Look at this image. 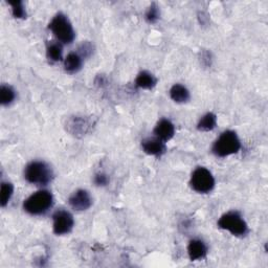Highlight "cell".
Instances as JSON below:
<instances>
[{"label": "cell", "mask_w": 268, "mask_h": 268, "mask_svg": "<svg viewBox=\"0 0 268 268\" xmlns=\"http://www.w3.org/2000/svg\"><path fill=\"white\" fill-rule=\"evenodd\" d=\"M54 203V197L50 191L42 190L34 193L24 200L23 209L31 215H42L50 210Z\"/></svg>", "instance_id": "6da1fadb"}, {"label": "cell", "mask_w": 268, "mask_h": 268, "mask_svg": "<svg viewBox=\"0 0 268 268\" xmlns=\"http://www.w3.org/2000/svg\"><path fill=\"white\" fill-rule=\"evenodd\" d=\"M53 170L44 162H32L24 170V178L30 184L46 186L53 179Z\"/></svg>", "instance_id": "7a4b0ae2"}, {"label": "cell", "mask_w": 268, "mask_h": 268, "mask_svg": "<svg viewBox=\"0 0 268 268\" xmlns=\"http://www.w3.org/2000/svg\"><path fill=\"white\" fill-rule=\"evenodd\" d=\"M240 148L241 143L236 132L227 130L221 133V136L215 142L212 151L219 157H226L239 152Z\"/></svg>", "instance_id": "3957f363"}, {"label": "cell", "mask_w": 268, "mask_h": 268, "mask_svg": "<svg viewBox=\"0 0 268 268\" xmlns=\"http://www.w3.org/2000/svg\"><path fill=\"white\" fill-rule=\"evenodd\" d=\"M55 37L64 44H70L75 39V31L69 19L62 13L57 14L48 24Z\"/></svg>", "instance_id": "277c9868"}, {"label": "cell", "mask_w": 268, "mask_h": 268, "mask_svg": "<svg viewBox=\"0 0 268 268\" xmlns=\"http://www.w3.org/2000/svg\"><path fill=\"white\" fill-rule=\"evenodd\" d=\"M218 226L237 237L245 236L248 231L247 223L238 212H228L222 215L218 221Z\"/></svg>", "instance_id": "5b68a950"}, {"label": "cell", "mask_w": 268, "mask_h": 268, "mask_svg": "<svg viewBox=\"0 0 268 268\" xmlns=\"http://www.w3.org/2000/svg\"><path fill=\"white\" fill-rule=\"evenodd\" d=\"M191 188L197 193H210L215 188V178L206 168L198 167L192 173L190 180Z\"/></svg>", "instance_id": "8992f818"}, {"label": "cell", "mask_w": 268, "mask_h": 268, "mask_svg": "<svg viewBox=\"0 0 268 268\" xmlns=\"http://www.w3.org/2000/svg\"><path fill=\"white\" fill-rule=\"evenodd\" d=\"M54 233L58 236L68 234L74 228L75 220L72 215L64 210H59L53 215Z\"/></svg>", "instance_id": "52a82bcc"}, {"label": "cell", "mask_w": 268, "mask_h": 268, "mask_svg": "<svg viewBox=\"0 0 268 268\" xmlns=\"http://www.w3.org/2000/svg\"><path fill=\"white\" fill-rule=\"evenodd\" d=\"M69 205L76 211H86L92 204V198L86 190H78L68 199Z\"/></svg>", "instance_id": "ba28073f"}, {"label": "cell", "mask_w": 268, "mask_h": 268, "mask_svg": "<svg viewBox=\"0 0 268 268\" xmlns=\"http://www.w3.org/2000/svg\"><path fill=\"white\" fill-rule=\"evenodd\" d=\"M153 132L157 139L163 142H168L174 137L175 127L171 120L163 118L156 124Z\"/></svg>", "instance_id": "9c48e42d"}, {"label": "cell", "mask_w": 268, "mask_h": 268, "mask_svg": "<svg viewBox=\"0 0 268 268\" xmlns=\"http://www.w3.org/2000/svg\"><path fill=\"white\" fill-rule=\"evenodd\" d=\"M142 148L145 153L152 156L160 157L166 152L165 142L160 139H146L142 142Z\"/></svg>", "instance_id": "30bf717a"}, {"label": "cell", "mask_w": 268, "mask_h": 268, "mask_svg": "<svg viewBox=\"0 0 268 268\" xmlns=\"http://www.w3.org/2000/svg\"><path fill=\"white\" fill-rule=\"evenodd\" d=\"M188 253L192 261H198L206 257L208 254V246L199 239L191 240L188 245Z\"/></svg>", "instance_id": "8fae6325"}, {"label": "cell", "mask_w": 268, "mask_h": 268, "mask_svg": "<svg viewBox=\"0 0 268 268\" xmlns=\"http://www.w3.org/2000/svg\"><path fill=\"white\" fill-rule=\"evenodd\" d=\"M83 64V58L78 53H70L64 60V68L68 74H76Z\"/></svg>", "instance_id": "7c38bea8"}, {"label": "cell", "mask_w": 268, "mask_h": 268, "mask_svg": "<svg viewBox=\"0 0 268 268\" xmlns=\"http://www.w3.org/2000/svg\"><path fill=\"white\" fill-rule=\"evenodd\" d=\"M170 96L176 103H186L190 100V91L184 85L175 84L170 90Z\"/></svg>", "instance_id": "4fadbf2b"}, {"label": "cell", "mask_w": 268, "mask_h": 268, "mask_svg": "<svg viewBox=\"0 0 268 268\" xmlns=\"http://www.w3.org/2000/svg\"><path fill=\"white\" fill-rule=\"evenodd\" d=\"M157 83L156 78L148 71H142L136 80V85L143 89H152Z\"/></svg>", "instance_id": "5bb4252c"}, {"label": "cell", "mask_w": 268, "mask_h": 268, "mask_svg": "<svg viewBox=\"0 0 268 268\" xmlns=\"http://www.w3.org/2000/svg\"><path fill=\"white\" fill-rule=\"evenodd\" d=\"M46 57L52 62H59L63 59L62 45L58 42H51L46 46Z\"/></svg>", "instance_id": "9a60e30c"}, {"label": "cell", "mask_w": 268, "mask_h": 268, "mask_svg": "<svg viewBox=\"0 0 268 268\" xmlns=\"http://www.w3.org/2000/svg\"><path fill=\"white\" fill-rule=\"evenodd\" d=\"M217 125V116L216 114L209 112L204 114L197 125V129L200 131H212Z\"/></svg>", "instance_id": "2e32d148"}, {"label": "cell", "mask_w": 268, "mask_h": 268, "mask_svg": "<svg viewBox=\"0 0 268 268\" xmlns=\"http://www.w3.org/2000/svg\"><path fill=\"white\" fill-rule=\"evenodd\" d=\"M16 93L15 90L9 85H3L0 88V102L3 105H10L12 102L15 100Z\"/></svg>", "instance_id": "e0dca14e"}, {"label": "cell", "mask_w": 268, "mask_h": 268, "mask_svg": "<svg viewBox=\"0 0 268 268\" xmlns=\"http://www.w3.org/2000/svg\"><path fill=\"white\" fill-rule=\"evenodd\" d=\"M14 193V187L11 182H3L2 184V194H0V203L3 208L9 203L12 195Z\"/></svg>", "instance_id": "ac0fdd59"}, {"label": "cell", "mask_w": 268, "mask_h": 268, "mask_svg": "<svg viewBox=\"0 0 268 268\" xmlns=\"http://www.w3.org/2000/svg\"><path fill=\"white\" fill-rule=\"evenodd\" d=\"M8 4L12 7V13H13V16L15 18H27V12L24 10L23 4L21 2L17 0V2H9Z\"/></svg>", "instance_id": "d6986e66"}, {"label": "cell", "mask_w": 268, "mask_h": 268, "mask_svg": "<svg viewBox=\"0 0 268 268\" xmlns=\"http://www.w3.org/2000/svg\"><path fill=\"white\" fill-rule=\"evenodd\" d=\"M160 16H161L160 9H158L156 4H152L149 7L147 13H146V20L149 23H155L158 19H160Z\"/></svg>", "instance_id": "ffe728a7"}, {"label": "cell", "mask_w": 268, "mask_h": 268, "mask_svg": "<svg viewBox=\"0 0 268 268\" xmlns=\"http://www.w3.org/2000/svg\"><path fill=\"white\" fill-rule=\"evenodd\" d=\"M93 53V46L90 42L86 41V42H83L80 46H79V50H78V54L82 57V58H88L91 56V54Z\"/></svg>", "instance_id": "44dd1931"}, {"label": "cell", "mask_w": 268, "mask_h": 268, "mask_svg": "<svg viewBox=\"0 0 268 268\" xmlns=\"http://www.w3.org/2000/svg\"><path fill=\"white\" fill-rule=\"evenodd\" d=\"M108 182H109V178L104 173H99V174H96L94 176V184L96 186H100V187L102 186L103 187V186L108 185Z\"/></svg>", "instance_id": "7402d4cb"}, {"label": "cell", "mask_w": 268, "mask_h": 268, "mask_svg": "<svg viewBox=\"0 0 268 268\" xmlns=\"http://www.w3.org/2000/svg\"><path fill=\"white\" fill-rule=\"evenodd\" d=\"M201 58H202V62L206 65V66H209V65H211V54L210 53H208V52H205L202 56H201Z\"/></svg>", "instance_id": "603a6c76"}]
</instances>
